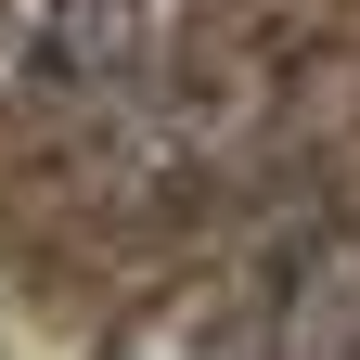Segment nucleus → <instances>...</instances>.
<instances>
[{"instance_id":"obj_2","label":"nucleus","mask_w":360,"mask_h":360,"mask_svg":"<svg viewBox=\"0 0 360 360\" xmlns=\"http://www.w3.org/2000/svg\"><path fill=\"white\" fill-rule=\"evenodd\" d=\"M193 13L206 0H0V116L52 142L90 129L193 52Z\"/></svg>"},{"instance_id":"obj_3","label":"nucleus","mask_w":360,"mask_h":360,"mask_svg":"<svg viewBox=\"0 0 360 360\" xmlns=\"http://www.w3.org/2000/svg\"><path fill=\"white\" fill-rule=\"evenodd\" d=\"M270 309H283V245H245L219 270H180L155 309H129L103 360H270Z\"/></svg>"},{"instance_id":"obj_4","label":"nucleus","mask_w":360,"mask_h":360,"mask_svg":"<svg viewBox=\"0 0 360 360\" xmlns=\"http://www.w3.org/2000/svg\"><path fill=\"white\" fill-rule=\"evenodd\" d=\"M270 360H360V219L283 232V309H270Z\"/></svg>"},{"instance_id":"obj_1","label":"nucleus","mask_w":360,"mask_h":360,"mask_svg":"<svg viewBox=\"0 0 360 360\" xmlns=\"http://www.w3.org/2000/svg\"><path fill=\"white\" fill-rule=\"evenodd\" d=\"M283 103H296V65H270V52H232V65L180 52L155 90H129L90 129H65L77 142V193L90 206H193V193H219L232 167H257L283 142Z\"/></svg>"}]
</instances>
